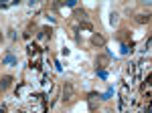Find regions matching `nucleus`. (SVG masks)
Returning a JSON list of instances; mask_svg holds the SVG:
<instances>
[{
	"label": "nucleus",
	"mask_w": 152,
	"mask_h": 113,
	"mask_svg": "<svg viewBox=\"0 0 152 113\" xmlns=\"http://www.w3.org/2000/svg\"><path fill=\"white\" fill-rule=\"evenodd\" d=\"M0 40H2V33H0Z\"/></svg>",
	"instance_id": "nucleus-9"
},
{
	"label": "nucleus",
	"mask_w": 152,
	"mask_h": 113,
	"mask_svg": "<svg viewBox=\"0 0 152 113\" xmlns=\"http://www.w3.org/2000/svg\"><path fill=\"white\" fill-rule=\"evenodd\" d=\"M73 95H75L73 85H71V83H65V87H63V99H65V101H71Z\"/></svg>",
	"instance_id": "nucleus-1"
},
{
	"label": "nucleus",
	"mask_w": 152,
	"mask_h": 113,
	"mask_svg": "<svg viewBox=\"0 0 152 113\" xmlns=\"http://www.w3.org/2000/svg\"><path fill=\"white\" fill-rule=\"evenodd\" d=\"M75 16H79L81 20H85V18H87V12H85V10H79V8H77V10H75Z\"/></svg>",
	"instance_id": "nucleus-5"
},
{
	"label": "nucleus",
	"mask_w": 152,
	"mask_h": 113,
	"mask_svg": "<svg viewBox=\"0 0 152 113\" xmlns=\"http://www.w3.org/2000/svg\"><path fill=\"white\" fill-rule=\"evenodd\" d=\"M108 63V57H97V67H104Z\"/></svg>",
	"instance_id": "nucleus-6"
},
{
	"label": "nucleus",
	"mask_w": 152,
	"mask_h": 113,
	"mask_svg": "<svg viewBox=\"0 0 152 113\" xmlns=\"http://www.w3.org/2000/svg\"><path fill=\"white\" fill-rule=\"evenodd\" d=\"M91 44H95V46H104V44H106V38L102 37V35H93V37H91Z\"/></svg>",
	"instance_id": "nucleus-3"
},
{
	"label": "nucleus",
	"mask_w": 152,
	"mask_h": 113,
	"mask_svg": "<svg viewBox=\"0 0 152 113\" xmlns=\"http://www.w3.org/2000/svg\"><path fill=\"white\" fill-rule=\"evenodd\" d=\"M106 113H114V111H106Z\"/></svg>",
	"instance_id": "nucleus-10"
},
{
	"label": "nucleus",
	"mask_w": 152,
	"mask_h": 113,
	"mask_svg": "<svg viewBox=\"0 0 152 113\" xmlns=\"http://www.w3.org/2000/svg\"><path fill=\"white\" fill-rule=\"evenodd\" d=\"M0 113H6V109H4V107H0Z\"/></svg>",
	"instance_id": "nucleus-8"
},
{
	"label": "nucleus",
	"mask_w": 152,
	"mask_h": 113,
	"mask_svg": "<svg viewBox=\"0 0 152 113\" xmlns=\"http://www.w3.org/2000/svg\"><path fill=\"white\" fill-rule=\"evenodd\" d=\"M110 22H112V24H118V14H112V18H110Z\"/></svg>",
	"instance_id": "nucleus-7"
},
{
	"label": "nucleus",
	"mask_w": 152,
	"mask_h": 113,
	"mask_svg": "<svg viewBox=\"0 0 152 113\" xmlns=\"http://www.w3.org/2000/svg\"><path fill=\"white\" fill-rule=\"evenodd\" d=\"M136 22H140V24L150 22V14H138V16H136Z\"/></svg>",
	"instance_id": "nucleus-4"
},
{
	"label": "nucleus",
	"mask_w": 152,
	"mask_h": 113,
	"mask_svg": "<svg viewBox=\"0 0 152 113\" xmlns=\"http://www.w3.org/2000/svg\"><path fill=\"white\" fill-rule=\"evenodd\" d=\"M12 81H14V79H12L10 75H4L2 79H0V91H6V89L12 85Z\"/></svg>",
	"instance_id": "nucleus-2"
}]
</instances>
